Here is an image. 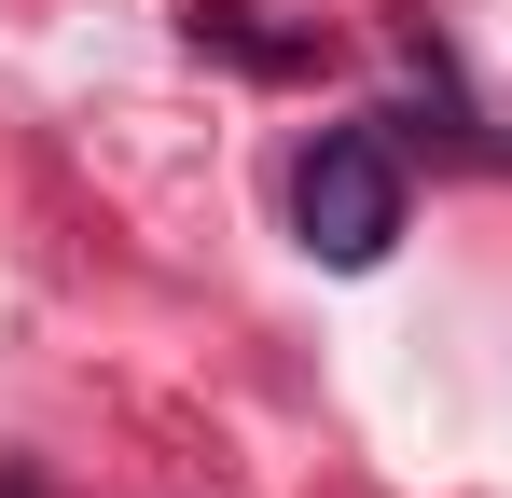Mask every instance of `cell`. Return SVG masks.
Masks as SVG:
<instances>
[{
    "mask_svg": "<svg viewBox=\"0 0 512 498\" xmlns=\"http://www.w3.org/2000/svg\"><path fill=\"white\" fill-rule=\"evenodd\" d=\"M291 222H305V249H319L333 277L388 263V236H402V153H388L374 125H319L305 166H291Z\"/></svg>",
    "mask_w": 512,
    "mask_h": 498,
    "instance_id": "1",
    "label": "cell"
}]
</instances>
